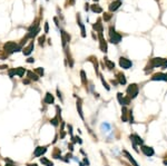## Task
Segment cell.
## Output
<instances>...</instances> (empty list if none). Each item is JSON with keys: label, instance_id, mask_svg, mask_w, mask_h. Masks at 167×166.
Masks as SVG:
<instances>
[{"label": "cell", "instance_id": "cell-19", "mask_svg": "<svg viewBox=\"0 0 167 166\" xmlns=\"http://www.w3.org/2000/svg\"><path fill=\"white\" fill-rule=\"evenodd\" d=\"M91 10L94 12H97V13H100V12H103V9L100 8V7L98 5H94V6H91Z\"/></svg>", "mask_w": 167, "mask_h": 166}, {"label": "cell", "instance_id": "cell-13", "mask_svg": "<svg viewBox=\"0 0 167 166\" xmlns=\"http://www.w3.org/2000/svg\"><path fill=\"white\" fill-rule=\"evenodd\" d=\"M151 79L153 80H166V76L164 75V74L159 73V74H155Z\"/></svg>", "mask_w": 167, "mask_h": 166}, {"label": "cell", "instance_id": "cell-39", "mask_svg": "<svg viewBox=\"0 0 167 166\" xmlns=\"http://www.w3.org/2000/svg\"><path fill=\"white\" fill-rule=\"evenodd\" d=\"M80 166H85V165H84V164H81V163H80Z\"/></svg>", "mask_w": 167, "mask_h": 166}, {"label": "cell", "instance_id": "cell-29", "mask_svg": "<svg viewBox=\"0 0 167 166\" xmlns=\"http://www.w3.org/2000/svg\"><path fill=\"white\" fill-rule=\"evenodd\" d=\"M43 42H45V37H39V44L40 45H43Z\"/></svg>", "mask_w": 167, "mask_h": 166}, {"label": "cell", "instance_id": "cell-37", "mask_svg": "<svg viewBox=\"0 0 167 166\" xmlns=\"http://www.w3.org/2000/svg\"><path fill=\"white\" fill-rule=\"evenodd\" d=\"M29 166H37V164H31V165H29Z\"/></svg>", "mask_w": 167, "mask_h": 166}, {"label": "cell", "instance_id": "cell-25", "mask_svg": "<svg viewBox=\"0 0 167 166\" xmlns=\"http://www.w3.org/2000/svg\"><path fill=\"white\" fill-rule=\"evenodd\" d=\"M36 73L38 74L39 76H42V75H43V69H42V68H37V69H36Z\"/></svg>", "mask_w": 167, "mask_h": 166}, {"label": "cell", "instance_id": "cell-15", "mask_svg": "<svg viewBox=\"0 0 167 166\" xmlns=\"http://www.w3.org/2000/svg\"><path fill=\"white\" fill-rule=\"evenodd\" d=\"M27 75H28V77H29V79L35 80V82H37V80L39 79V76H38V75H36V74H33L32 71H28V73H27Z\"/></svg>", "mask_w": 167, "mask_h": 166}, {"label": "cell", "instance_id": "cell-18", "mask_svg": "<svg viewBox=\"0 0 167 166\" xmlns=\"http://www.w3.org/2000/svg\"><path fill=\"white\" fill-rule=\"evenodd\" d=\"M105 64L107 65V68H108V69H114L115 68V64L113 61L108 60V58H105Z\"/></svg>", "mask_w": 167, "mask_h": 166}, {"label": "cell", "instance_id": "cell-2", "mask_svg": "<svg viewBox=\"0 0 167 166\" xmlns=\"http://www.w3.org/2000/svg\"><path fill=\"white\" fill-rule=\"evenodd\" d=\"M138 86H137L136 84H133L130 85L128 88H127V93L129 95V97L130 98H135L137 95H138Z\"/></svg>", "mask_w": 167, "mask_h": 166}, {"label": "cell", "instance_id": "cell-31", "mask_svg": "<svg viewBox=\"0 0 167 166\" xmlns=\"http://www.w3.org/2000/svg\"><path fill=\"white\" fill-rule=\"evenodd\" d=\"M27 62H29V64H32V62H35V59H33V58H28Z\"/></svg>", "mask_w": 167, "mask_h": 166}, {"label": "cell", "instance_id": "cell-3", "mask_svg": "<svg viewBox=\"0 0 167 166\" xmlns=\"http://www.w3.org/2000/svg\"><path fill=\"white\" fill-rule=\"evenodd\" d=\"M18 47V45L14 41H9V42H7L3 45V50H6L7 53H14V50H16V48Z\"/></svg>", "mask_w": 167, "mask_h": 166}, {"label": "cell", "instance_id": "cell-8", "mask_svg": "<svg viewBox=\"0 0 167 166\" xmlns=\"http://www.w3.org/2000/svg\"><path fill=\"white\" fill-rule=\"evenodd\" d=\"M33 41H31L30 44H29V46L28 47H26L22 49V53H24V55H26V56H29L31 53H32V50H33Z\"/></svg>", "mask_w": 167, "mask_h": 166}, {"label": "cell", "instance_id": "cell-27", "mask_svg": "<svg viewBox=\"0 0 167 166\" xmlns=\"http://www.w3.org/2000/svg\"><path fill=\"white\" fill-rule=\"evenodd\" d=\"M50 123L54 125V126H58V119L57 118H53L50 120Z\"/></svg>", "mask_w": 167, "mask_h": 166}, {"label": "cell", "instance_id": "cell-32", "mask_svg": "<svg viewBox=\"0 0 167 166\" xmlns=\"http://www.w3.org/2000/svg\"><path fill=\"white\" fill-rule=\"evenodd\" d=\"M22 83H24L25 85H28L29 83H30V80H29V79H24V80H22Z\"/></svg>", "mask_w": 167, "mask_h": 166}, {"label": "cell", "instance_id": "cell-9", "mask_svg": "<svg viewBox=\"0 0 167 166\" xmlns=\"http://www.w3.org/2000/svg\"><path fill=\"white\" fill-rule=\"evenodd\" d=\"M142 150H143V153L146 155V156H153V155H154V149L151 148V147L143 146L142 147Z\"/></svg>", "mask_w": 167, "mask_h": 166}, {"label": "cell", "instance_id": "cell-16", "mask_svg": "<svg viewBox=\"0 0 167 166\" xmlns=\"http://www.w3.org/2000/svg\"><path fill=\"white\" fill-rule=\"evenodd\" d=\"M77 109H78V113H79L80 117L84 119V114H83V108H81V100L80 99L77 102Z\"/></svg>", "mask_w": 167, "mask_h": 166}, {"label": "cell", "instance_id": "cell-14", "mask_svg": "<svg viewBox=\"0 0 167 166\" xmlns=\"http://www.w3.org/2000/svg\"><path fill=\"white\" fill-rule=\"evenodd\" d=\"M77 19H78V25H79L80 28H81V36H83V37H86V30H85V26L81 24V21H80V16H79V15L77 16Z\"/></svg>", "mask_w": 167, "mask_h": 166}, {"label": "cell", "instance_id": "cell-7", "mask_svg": "<svg viewBox=\"0 0 167 166\" xmlns=\"http://www.w3.org/2000/svg\"><path fill=\"white\" fill-rule=\"evenodd\" d=\"M121 6V1L120 0H116V1H114V2H111L110 3V6H109V10L111 12L113 11H116V10L119 8V7Z\"/></svg>", "mask_w": 167, "mask_h": 166}, {"label": "cell", "instance_id": "cell-36", "mask_svg": "<svg viewBox=\"0 0 167 166\" xmlns=\"http://www.w3.org/2000/svg\"><path fill=\"white\" fill-rule=\"evenodd\" d=\"M6 166H16V165H13L12 163H9V164H6Z\"/></svg>", "mask_w": 167, "mask_h": 166}, {"label": "cell", "instance_id": "cell-20", "mask_svg": "<svg viewBox=\"0 0 167 166\" xmlns=\"http://www.w3.org/2000/svg\"><path fill=\"white\" fill-rule=\"evenodd\" d=\"M25 68H22V67H18V68H16V74L19 77H22L24 76V74H25Z\"/></svg>", "mask_w": 167, "mask_h": 166}, {"label": "cell", "instance_id": "cell-1", "mask_svg": "<svg viewBox=\"0 0 167 166\" xmlns=\"http://www.w3.org/2000/svg\"><path fill=\"white\" fill-rule=\"evenodd\" d=\"M109 36H110V42L111 44H119L121 40V35L115 31L113 27L109 28Z\"/></svg>", "mask_w": 167, "mask_h": 166}, {"label": "cell", "instance_id": "cell-11", "mask_svg": "<svg viewBox=\"0 0 167 166\" xmlns=\"http://www.w3.org/2000/svg\"><path fill=\"white\" fill-rule=\"evenodd\" d=\"M61 37H62V45H66V42L67 41H69L70 40V36L67 34L66 31H64V30H61Z\"/></svg>", "mask_w": 167, "mask_h": 166}, {"label": "cell", "instance_id": "cell-23", "mask_svg": "<svg viewBox=\"0 0 167 166\" xmlns=\"http://www.w3.org/2000/svg\"><path fill=\"white\" fill-rule=\"evenodd\" d=\"M117 98H118V102H119V104H121V105H122V100H124L122 94H121V93H118V94H117Z\"/></svg>", "mask_w": 167, "mask_h": 166}, {"label": "cell", "instance_id": "cell-4", "mask_svg": "<svg viewBox=\"0 0 167 166\" xmlns=\"http://www.w3.org/2000/svg\"><path fill=\"white\" fill-rule=\"evenodd\" d=\"M167 64V59L165 58H154L151 59V66L153 67H158V66H165Z\"/></svg>", "mask_w": 167, "mask_h": 166}, {"label": "cell", "instance_id": "cell-22", "mask_svg": "<svg viewBox=\"0 0 167 166\" xmlns=\"http://www.w3.org/2000/svg\"><path fill=\"white\" fill-rule=\"evenodd\" d=\"M80 76H81V82H83V84H87L86 75H85V71H84V70H81V71H80Z\"/></svg>", "mask_w": 167, "mask_h": 166}, {"label": "cell", "instance_id": "cell-21", "mask_svg": "<svg viewBox=\"0 0 167 166\" xmlns=\"http://www.w3.org/2000/svg\"><path fill=\"white\" fill-rule=\"evenodd\" d=\"M118 80H119V84H121V85H125L126 84V78H125L124 75H121V74H119V75H118Z\"/></svg>", "mask_w": 167, "mask_h": 166}, {"label": "cell", "instance_id": "cell-24", "mask_svg": "<svg viewBox=\"0 0 167 166\" xmlns=\"http://www.w3.org/2000/svg\"><path fill=\"white\" fill-rule=\"evenodd\" d=\"M8 74H9V77H11V78H12L14 75H17V74H16V69H10V70L8 71Z\"/></svg>", "mask_w": 167, "mask_h": 166}, {"label": "cell", "instance_id": "cell-34", "mask_svg": "<svg viewBox=\"0 0 167 166\" xmlns=\"http://www.w3.org/2000/svg\"><path fill=\"white\" fill-rule=\"evenodd\" d=\"M84 162H85V164L89 165V162H88V160H87V158H85V160H84Z\"/></svg>", "mask_w": 167, "mask_h": 166}, {"label": "cell", "instance_id": "cell-6", "mask_svg": "<svg viewBox=\"0 0 167 166\" xmlns=\"http://www.w3.org/2000/svg\"><path fill=\"white\" fill-rule=\"evenodd\" d=\"M46 150H47V147L46 146H38L35 149V152H33V155H35L36 157H39V156H41L42 154L46 153Z\"/></svg>", "mask_w": 167, "mask_h": 166}, {"label": "cell", "instance_id": "cell-40", "mask_svg": "<svg viewBox=\"0 0 167 166\" xmlns=\"http://www.w3.org/2000/svg\"><path fill=\"white\" fill-rule=\"evenodd\" d=\"M94 1H98V0H94Z\"/></svg>", "mask_w": 167, "mask_h": 166}, {"label": "cell", "instance_id": "cell-30", "mask_svg": "<svg viewBox=\"0 0 167 166\" xmlns=\"http://www.w3.org/2000/svg\"><path fill=\"white\" fill-rule=\"evenodd\" d=\"M48 31H49V26H48V23H46L45 24V32L47 34Z\"/></svg>", "mask_w": 167, "mask_h": 166}, {"label": "cell", "instance_id": "cell-35", "mask_svg": "<svg viewBox=\"0 0 167 166\" xmlns=\"http://www.w3.org/2000/svg\"><path fill=\"white\" fill-rule=\"evenodd\" d=\"M54 20H55V23H56V25H57V26H58L59 24H58V19H57V18H55V19H54Z\"/></svg>", "mask_w": 167, "mask_h": 166}, {"label": "cell", "instance_id": "cell-33", "mask_svg": "<svg viewBox=\"0 0 167 166\" xmlns=\"http://www.w3.org/2000/svg\"><path fill=\"white\" fill-rule=\"evenodd\" d=\"M6 68H8V66H6V65H2V66H0V69H6Z\"/></svg>", "mask_w": 167, "mask_h": 166}, {"label": "cell", "instance_id": "cell-10", "mask_svg": "<svg viewBox=\"0 0 167 166\" xmlns=\"http://www.w3.org/2000/svg\"><path fill=\"white\" fill-rule=\"evenodd\" d=\"M54 100H55L54 96L51 95L50 93H47V94H46V97H45V99H43L45 104H48V105H49V104H53Z\"/></svg>", "mask_w": 167, "mask_h": 166}, {"label": "cell", "instance_id": "cell-5", "mask_svg": "<svg viewBox=\"0 0 167 166\" xmlns=\"http://www.w3.org/2000/svg\"><path fill=\"white\" fill-rule=\"evenodd\" d=\"M119 65H120V67L121 68H124V69H128V68H130L132 67V61L130 60H128L127 58H120L119 59Z\"/></svg>", "mask_w": 167, "mask_h": 166}, {"label": "cell", "instance_id": "cell-26", "mask_svg": "<svg viewBox=\"0 0 167 166\" xmlns=\"http://www.w3.org/2000/svg\"><path fill=\"white\" fill-rule=\"evenodd\" d=\"M110 18H111V15H110V13H105V15H104V20L108 21Z\"/></svg>", "mask_w": 167, "mask_h": 166}, {"label": "cell", "instance_id": "cell-38", "mask_svg": "<svg viewBox=\"0 0 167 166\" xmlns=\"http://www.w3.org/2000/svg\"><path fill=\"white\" fill-rule=\"evenodd\" d=\"M165 76H166V82H167V74H165Z\"/></svg>", "mask_w": 167, "mask_h": 166}, {"label": "cell", "instance_id": "cell-28", "mask_svg": "<svg viewBox=\"0 0 167 166\" xmlns=\"http://www.w3.org/2000/svg\"><path fill=\"white\" fill-rule=\"evenodd\" d=\"M101 82H103V85H104V86L106 87V89H107V90H109V86H108V85H107V83L105 82V80H104L103 77H101Z\"/></svg>", "mask_w": 167, "mask_h": 166}, {"label": "cell", "instance_id": "cell-17", "mask_svg": "<svg viewBox=\"0 0 167 166\" xmlns=\"http://www.w3.org/2000/svg\"><path fill=\"white\" fill-rule=\"evenodd\" d=\"M40 162H41L43 165H46V166H54V163H53V162L48 161L46 157H41V158H40Z\"/></svg>", "mask_w": 167, "mask_h": 166}, {"label": "cell", "instance_id": "cell-12", "mask_svg": "<svg viewBox=\"0 0 167 166\" xmlns=\"http://www.w3.org/2000/svg\"><path fill=\"white\" fill-rule=\"evenodd\" d=\"M124 154H125V156L128 158V160H129V162H130V163H132V164H133L134 166H138V164H137V162H136L135 160H134V158H133V156H132V155H130V154H129V153L127 152V150H124Z\"/></svg>", "mask_w": 167, "mask_h": 166}]
</instances>
